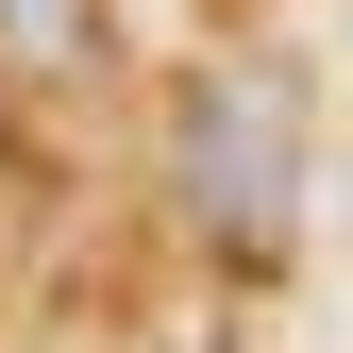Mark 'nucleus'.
Listing matches in <instances>:
<instances>
[{"instance_id": "nucleus-1", "label": "nucleus", "mask_w": 353, "mask_h": 353, "mask_svg": "<svg viewBox=\"0 0 353 353\" xmlns=\"http://www.w3.org/2000/svg\"><path fill=\"white\" fill-rule=\"evenodd\" d=\"M168 185H185V236L236 286H286L303 202H320V84H303V51H270V34L252 51H202L185 118H168Z\"/></svg>"}, {"instance_id": "nucleus-2", "label": "nucleus", "mask_w": 353, "mask_h": 353, "mask_svg": "<svg viewBox=\"0 0 353 353\" xmlns=\"http://www.w3.org/2000/svg\"><path fill=\"white\" fill-rule=\"evenodd\" d=\"M0 51L17 68H84L101 51V0H0Z\"/></svg>"}]
</instances>
